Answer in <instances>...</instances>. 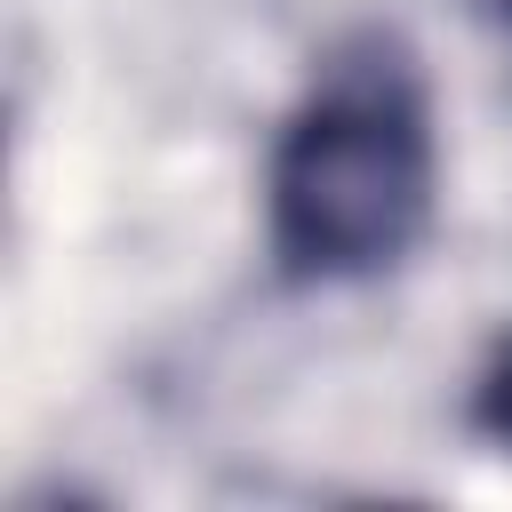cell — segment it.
I'll use <instances>...</instances> for the list:
<instances>
[{
  "label": "cell",
  "mask_w": 512,
  "mask_h": 512,
  "mask_svg": "<svg viewBox=\"0 0 512 512\" xmlns=\"http://www.w3.org/2000/svg\"><path fill=\"white\" fill-rule=\"evenodd\" d=\"M472 424H480L496 448H512V336L496 344V360H488L480 384H472Z\"/></svg>",
  "instance_id": "2"
},
{
  "label": "cell",
  "mask_w": 512,
  "mask_h": 512,
  "mask_svg": "<svg viewBox=\"0 0 512 512\" xmlns=\"http://www.w3.org/2000/svg\"><path fill=\"white\" fill-rule=\"evenodd\" d=\"M496 8H504V16H512V0H496Z\"/></svg>",
  "instance_id": "3"
},
{
  "label": "cell",
  "mask_w": 512,
  "mask_h": 512,
  "mask_svg": "<svg viewBox=\"0 0 512 512\" xmlns=\"http://www.w3.org/2000/svg\"><path fill=\"white\" fill-rule=\"evenodd\" d=\"M432 128L400 72H344L272 144L264 224L288 280H368L432 224Z\"/></svg>",
  "instance_id": "1"
}]
</instances>
